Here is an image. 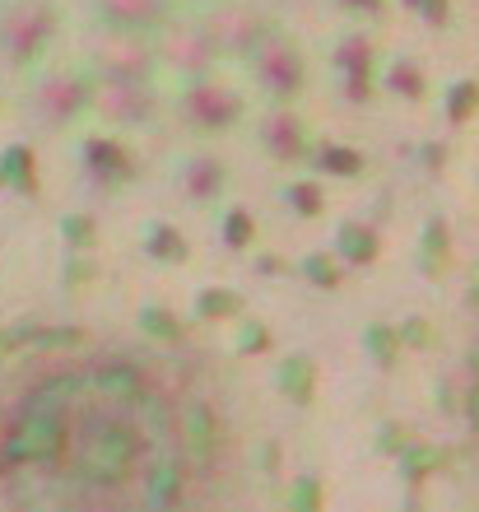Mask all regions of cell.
Returning a JSON list of instances; mask_svg holds the SVG:
<instances>
[{
	"label": "cell",
	"mask_w": 479,
	"mask_h": 512,
	"mask_svg": "<svg viewBox=\"0 0 479 512\" xmlns=\"http://www.w3.org/2000/svg\"><path fill=\"white\" fill-rule=\"evenodd\" d=\"M238 457L191 368L70 340L0 382V512H233Z\"/></svg>",
	"instance_id": "obj_1"
},
{
	"label": "cell",
	"mask_w": 479,
	"mask_h": 512,
	"mask_svg": "<svg viewBox=\"0 0 479 512\" xmlns=\"http://www.w3.org/2000/svg\"><path fill=\"white\" fill-rule=\"evenodd\" d=\"M461 405H466V438H470V447H475V461H479V345H475V354H470L466 396H461Z\"/></svg>",
	"instance_id": "obj_2"
}]
</instances>
